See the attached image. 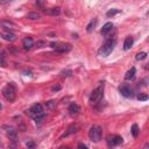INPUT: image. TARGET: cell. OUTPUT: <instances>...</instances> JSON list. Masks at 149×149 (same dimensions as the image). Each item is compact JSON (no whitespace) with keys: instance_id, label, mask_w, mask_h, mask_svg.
Masks as SVG:
<instances>
[{"instance_id":"6da1fadb","label":"cell","mask_w":149,"mask_h":149,"mask_svg":"<svg viewBox=\"0 0 149 149\" xmlns=\"http://www.w3.org/2000/svg\"><path fill=\"white\" fill-rule=\"evenodd\" d=\"M115 40H112V38H109V40H107L100 48H99V50H98V55L100 56V57H107L112 51H113V49H114V47H115Z\"/></svg>"},{"instance_id":"7a4b0ae2","label":"cell","mask_w":149,"mask_h":149,"mask_svg":"<svg viewBox=\"0 0 149 149\" xmlns=\"http://www.w3.org/2000/svg\"><path fill=\"white\" fill-rule=\"evenodd\" d=\"M104 90H105L104 84H101V85H99L98 87H95V88L92 91V93H91V95H90V102H91L92 105L98 104V102L102 99V97H104Z\"/></svg>"},{"instance_id":"3957f363","label":"cell","mask_w":149,"mask_h":149,"mask_svg":"<svg viewBox=\"0 0 149 149\" xmlns=\"http://www.w3.org/2000/svg\"><path fill=\"white\" fill-rule=\"evenodd\" d=\"M101 136H102V128L98 125H93L90 130H88V137L91 141L93 142H99L101 140Z\"/></svg>"},{"instance_id":"277c9868","label":"cell","mask_w":149,"mask_h":149,"mask_svg":"<svg viewBox=\"0 0 149 149\" xmlns=\"http://www.w3.org/2000/svg\"><path fill=\"white\" fill-rule=\"evenodd\" d=\"M15 92H16V88L14 83H9L2 88V95L9 101H13L15 99Z\"/></svg>"},{"instance_id":"5b68a950","label":"cell","mask_w":149,"mask_h":149,"mask_svg":"<svg viewBox=\"0 0 149 149\" xmlns=\"http://www.w3.org/2000/svg\"><path fill=\"white\" fill-rule=\"evenodd\" d=\"M2 129L5 130V133H6V135L9 137V140H12V141H17V132H16V129L14 128V127H12V126H8V125H3L2 126Z\"/></svg>"},{"instance_id":"8992f818","label":"cell","mask_w":149,"mask_h":149,"mask_svg":"<svg viewBox=\"0 0 149 149\" xmlns=\"http://www.w3.org/2000/svg\"><path fill=\"white\" fill-rule=\"evenodd\" d=\"M42 112H43V106H42L41 104H35V105H33V106L27 111V114H28L29 116L34 118V116H36L37 114L42 113Z\"/></svg>"},{"instance_id":"52a82bcc","label":"cell","mask_w":149,"mask_h":149,"mask_svg":"<svg viewBox=\"0 0 149 149\" xmlns=\"http://www.w3.org/2000/svg\"><path fill=\"white\" fill-rule=\"evenodd\" d=\"M123 141V139L120 136V135H109L107 137V143H108V147H114V146H119L121 144Z\"/></svg>"},{"instance_id":"ba28073f","label":"cell","mask_w":149,"mask_h":149,"mask_svg":"<svg viewBox=\"0 0 149 149\" xmlns=\"http://www.w3.org/2000/svg\"><path fill=\"white\" fill-rule=\"evenodd\" d=\"M119 91H120V93H121L123 97H126V98H132V97H133V90H132L130 86H128V85H121V86L119 87Z\"/></svg>"},{"instance_id":"9c48e42d","label":"cell","mask_w":149,"mask_h":149,"mask_svg":"<svg viewBox=\"0 0 149 149\" xmlns=\"http://www.w3.org/2000/svg\"><path fill=\"white\" fill-rule=\"evenodd\" d=\"M0 24H1V27L3 28V29H6V30H13V29H15V28H17V26L14 23V22H12V21H9V20H3V21H1L0 22Z\"/></svg>"},{"instance_id":"30bf717a","label":"cell","mask_w":149,"mask_h":149,"mask_svg":"<svg viewBox=\"0 0 149 149\" xmlns=\"http://www.w3.org/2000/svg\"><path fill=\"white\" fill-rule=\"evenodd\" d=\"M71 49H72V47H71V44H69V43H65V44H59V45H56V47H55V50H56L57 52H59V54L69 52Z\"/></svg>"},{"instance_id":"8fae6325","label":"cell","mask_w":149,"mask_h":149,"mask_svg":"<svg viewBox=\"0 0 149 149\" xmlns=\"http://www.w3.org/2000/svg\"><path fill=\"white\" fill-rule=\"evenodd\" d=\"M22 44H23V48H24V49H31L33 45H34V40H33V37L26 36V37L23 38V41H22Z\"/></svg>"},{"instance_id":"7c38bea8","label":"cell","mask_w":149,"mask_h":149,"mask_svg":"<svg viewBox=\"0 0 149 149\" xmlns=\"http://www.w3.org/2000/svg\"><path fill=\"white\" fill-rule=\"evenodd\" d=\"M78 130H79V126H78L77 123H72V125H70V126L68 127V129H66L64 136H69V135H71V134H74V133H77Z\"/></svg>"},{"instance_id":"4fadbf2b","label":"cell","mask_w":149,"mask_h":149,"mask_svg":"<svg viewBox=\"0 0 149 149\" xmlns=\"http://www.w3.org/2000/svg\"><path fill=\"white\" fill-rule=\"evenodd\" d=\"M1 36H2L3 40H6V41H8V42H14V41L16 40L15 34H13L12 31H5V33L1 34Z\"/></svg>"},{"instance_id":"5bb4252c","label":"cell","mask_w":149,"mask_h":149,"mask_svg":"<svg viewBox=\"0 0 149 149\" xmlns=\"http://www.w3.org/2000/svg\"><path fill=\"white\" fill-rule=\"evenodd\" d=\"M69 112H70L71 115H77V114L80 112V107L78 106V104L72 102V104L69 106Z\"/></svg>"},{"instance_id":"9a60e30c","label":"cell","mask_w":149,"mask_h":149,"mask_svg":"<svg viewBox=\"0 0 149 149\" xmlns=\"http://www.w3.org/2000/svg\"><path fill=\"white\" fill-rule=\"evenodd\" d=\"M133 43H134V38L132 36H127L126 40H125V42H123V49L125 50H129L132 48Z\"/></svg>"},{"instance_id":"2e32d148","label":"cell","mask_w":149,"mask_h":149,"mask_svg":"<svg viewBox=\"0 0 149 149\" xmlns=\"http://www.w3.org/2000/svg\"><path fill=\"white\" fill-rule=\"evenodd\" d=\"M59 13H61L59 8H47V9H44V14H47V15H54V16H56Z\"/></svg>"},{"instance_id":"e0dca14e","label":"cell","mask_w":149,"mask_h":149,"mask_svg":"<svg viewBox=\"0 0 149 149\" xmlns=\"http://www.w3.org/2000/svg\"><path fill=\"white\" fill-rule=\"evenodd\" d=\"M135 72H136L135 68L129 69V70L126 72V74H125V79H126V80H130V79H133V78L135 77Z\"/></svg>"},{"instance_id":"ac0fdd59","label":"cell","mask_w":149,"mask_h":149,"mask_svg":"<svg viewBox=\"0 0 149 149\" xmlns=\"http://www.w3.org/2000/svg\"><path fill=\"white\" fill-rule=\"evenodd\" d=\"M112 28H113L112 22H107V23H105V24L102 26V28H101V34H102V35H106L109 30H112Z\"/></svg>"},{"instance_id":"d6986e66","label":"cell","mask_w":149,"mask_h":149,"mask_svg":"<svg viewBox=\"0 0 149 149\" xmlns=\"http://www.w3.org/2000/svg\"><path fill=\"white\" fill-rule=\"evenodd\" d=\"M97 22H98V20H97V19H93V20H91V21H90V23L86 26V30H87V33H91V31L95 28Z\"/></svg>"},{"instance_id":"ffe728a7","label":"cell","mask_w":149,"mask_h":149,"mask_svg":"<svg viewBox=\"0 0 149 149\" xmlns=\"http://www.w3.org/2000/svg\"><path fill=\"white\" fill-rule=\"evenodd\" d=\"M45 116H47V114H45L44 112H42V113H40V114H37L36 116H34L33 119H34V121H35V123H37V125H38V123H41V122H42V121L44 120V118H45Z\"/></svg>"},{"instance_id":"44dd1931","label":"cell","mask_w":149,"mask_h":149,"mask_svg":"<svg viewBox=\"0 0 149 149\" xmlns=\"http://www.w3.org/2000/svg\"><path fill=\"white\" fill-rule=\"evenodd\" d=\"M27 17L30 19V20H37V19L41 17V14L37 13V12H30V13L27 14Z\"/></svg>"},{"instance_id":"7402d4cb","label":"cell","mask_w":149,"mask_h":149,"mask_svg":"<svg viewBox=\"0 0 149 149\" xmlns=\"http://www.w3.org/2000/svg\"><path fill=\"white\" fill-rule=\"evenodd\" d=\"M130 133H132V135H133L134 137H137V135H139V133H140V130H139V127H137V125H136V123H134V125L132 126V129H130Z\"/></svg>"},{"instance_id":"603a6c76","label":"cell","mask_w":149,"mask_h":149,"mask_svg":"<svg viewBox=\"0 0 149 149\" xmlns=\"http://www.w3.org/2000/svg\"><path fill=\"white\" fill-rule=\"evenodd\" d=\"M121 10L120 9H118V8H112V9H109L107 13H106V15L108 16V17H111V16H114L115 14H119Z\"/></svg>"},{"instance_id":"cb8c5ba5","label":"cell","mask_w":149,"mask_h":149,"mask_svg":"<svg viewBox=\"0 0 149 149\" xmlns=\"http://www.w3.org/2000/svg\"><path fill=\"white\" fill-rule=\"evenodd\" d=\"M146 57H147V52H144V51H141V52L136 54V56H135V58H136L137 61H142V59H144Z\"/></svg>"},{"instance_id":"d4e9b609","label":"cell","mask_w":149,"mask_h":149,"mask_svg":"<svg viewBox=\"0 0 149 149\" xmlns=\"http://www.w3.org/2000/svg\"><path fill=\"white\" fill-rule=\"evenodd\" d=\"M44 106H45L47 108L51 109V108H54V107L56 106V101H55V100H49V101H47V102L44 104Z\"/></svg>"},{"instance_id":"484cf974","label":"cell","mask_w":149,"mask_h":149,"mask_svg":"<svg viewBox=\"0 0 149 149\" xmlns=\"http://www.w3.org/2000/svg\"><path fill=\"white\" fill-rule=\"evenodd\" d=\"M72 74V71L71 70H63L62 72H61V76L63 77V78H66V77H70Z\"/></svg>"},{"instance_id":"4316f807","label":"cell","mask_w":149,"mask_h":149,"mask_svg":"<svg viewBox=\"0 0 149 149\" xmlns=\"http://www.w3.org/2000/svg\"><path fill=\"white\" fill-rule=\"evenodd\" d=\"M137 99H139L140 101H146V100H148V95H147L146 93H140V94L137 95Z\"/></svg>"},{"instance_id":"83f0119b","label":"cell","mask_w":149,"mask_h":149,"mask_svg":"<svg viewBox=\"0 0 149 149\" xmlns=\"http://www.w3.org/2000/svg\"><path fill=\"white\" fill-rule=\"evenodd\" d=\"M36 45H37V48H43V45H45V43H44L43 41H38V42L36 43Z\"/></svg>"},{"instance_id":"f1b7e54d","label":"cell","mask_w":149,"mask_h":149,"mask_svg":"<svg viewBox=\"0 0 149 149\" xmlns=\"http://www.w3.org/2000/svg\"><path fill=\"white\" fill-rule=\"evenodd\" d=\"M26 146L29 147V148H33V147H35V143H34L33 141H28V142L26 143Z\"/></svg>"},{"instance_id":"f546056e","label":"cell","mask_w":149,"mask_h":149,"mask_svg":"<svg viewBox=\"0 0 149 149\" xmlns=\"http://www.w3.org/2000/svg\"><path fill=\"white\" fill-rule=\"evenodd\" d=\"M12 1L13 0H0V5H6V3H9Z\"/></svg>"},{"instance_id":"4dcf8cb0","label":"cell","mask_w":149,"mask_h":149,"mask_svg":"<svg viewBox=\"0 0 149 149\" xmlns=\"http://www.w3.org/2000/svg\"><path fill=\"white\" fill-rule=\"evenodd\" d=\"M78 147H79V148H84V149H86V148H87V146H86V144H84V143H79V144H78Z\"/></svg>"},{"instance_id":"1f68e13d","label":"cell","mask_w":149,"mask_h":149,"mask_svg":"<svg viewBox=\"0 0 149 149\" xmlns=\"http://www.w3.org/2000/svg\"><path fill=\"white\" fill-rule=\"evenodd\" d=\"M58 90H61V86H59V85H57V86H54V87H52V91H58Z\"/></svg>"},{"instance_id":"d6a6232c","label":"cell","mask_w":149,"mask_h":149,"mask_svg":"<svg viewBox=\"0 0 149 149\" xmlns=\"http://www.w3.org/2000/svg\"><path fill=\"white\" fill-rule=\"evenodd\" d=\"M144 148H149V143H146L144 144Z\"/></svg>"},{"instance_id":"836d02e7","label":"cell","mask_w":149,"mask_h":149,"mask_svg":"<svg viewBox=\"0 0 149 149\" xmlns=\"http://www.w3.org/2000/svg\"><path fill=\"white\" fill-rule=\"evenodd\" d=\"M2 108V105H1V101H0V109Z\"/></svg>"}]
</instances>
